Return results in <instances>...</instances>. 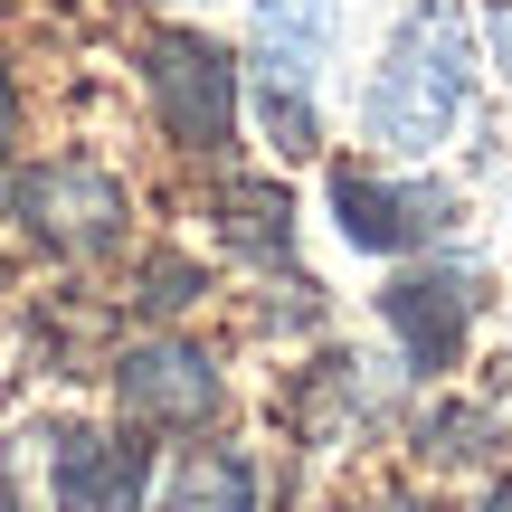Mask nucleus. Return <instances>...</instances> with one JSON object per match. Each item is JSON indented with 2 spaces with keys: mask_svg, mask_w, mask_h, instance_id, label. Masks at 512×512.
Returning <instances> with one entry per match:
<instances>
[{
  "mask_svg": "<svg viewBox=\"0 0 512 512\" xmlns=\"http://www.w3.org/2000/svg\"><path fill=\"white\" fill-rule=\"evenodd\" d=\"M465 95H475V38H465L456 0H427V10L399 19L380 76H370V143L380 152H437L446 133L465 124Z\"/></svg>",
  "mask_w": 512,
  "mask_h": 512,
  "instance_id": "obj_1",
  "label": "nucleus"
},
{
  "mask_svg": "<svg viewBox=\"0 0 512 512\" xmlns=\"http://www.w3.org/2000/svg\"><path fill=\"white\" fill-rule=\"evenodd\" d=\"M0 209H10V228L29 247L67 256V266H86V256H114L133 228V200L124 181H114L105 162H76V152H57V162H29L10 171V190H0Z\"/></svg>",
  "mask_w": 512,
  "mask_h": 512,
  "instance_id": "obj_2",
  "label": "nucleus"
},
{
  "mask_svg": "<svg viewBox=\"0 0 512 512\" xmlns=\"http://www.w3.org/2000/svg\"><path fill=\"white\" fill-rule=\"evenodd\" d=\"M143 86H152V114H162V133L181 152L219 162V152L238 143V67H228L219 38H200V29H152L143 38Z\"/></svg>",
  "mask_w": 512,
  "mask_h": 512,
  "instance_id": "obj_3",
  "label": "nucleus"
},
{
  "mask_svg": "<svg viewBox=\"0 0 512 512\" xmlns=\"http://www.w3.org/2000/svg\"><path fill=\"white\" fill-rule=\"evenodd\" d=\"M114 399H124L133 427H209L219 418V361L200 342L152 332V342H133L114 361Z\"/></svg>",
  "mask_w": 512,
  "mask_h": 512,
  "instance_id": "obj_4",
  "label": "nucleus"
},
{
  "mask_svg": "<svg viewBox=\"0 0 512 512\" xmlns=\"http://www.w3.org/2000/svg\"><path fill=\"white\" fill-rule=\"evenodd\" d=\"M152 446L105 437V427H57L48 437V512H143Z\"/></svg>",
  "mask_w": 512,
  "mask_h": 512,
  "instance_id": "obj_5",
  "label": "nucleus"
},
{
  "mask_svg": "<svg viewBox=\"0 0 512 512\" xmlns=\"http://www.w3.org/2000/svg\"><path fill=\"white\" fill-rule=\"evenodd\" d=\"M332 228L361 256H399V247H427L446 228V200L427 181H380L370 162H342L332 171Z\"/></svg>",
  "mask_w": 512,
  "mask_h": 512,
  "instance_id": "obj_6",
  "label": "nucleus"
},
{
  "mask_svg": "<svg viewBox=\"0 0 512 512\" xmlns=\"http://www.w3.org/2000/svg\"><path fill=\"white\" fill-rule=\"evenodd\" d=\"M380 323L399 332L418 380H446V370L465 361V332H475V285H465V275H399V285L380 294Z\"/></svg>",
  "mask_w": 512,
  "mask_h": 512,
  "instance_id": "obj_7",
  "label": "nucleus"
},
{
  "mask_svg": "<svg viewBox=\"0 0 512 512\" xmlns=\"http://www.w3.org/2000/svg\"><path fill=\"white\" fill-rule=\"evenodd\" d=\"M162 512H256V465L238 446H200V456L162 484Z\"/></svg>",
  "mask_w": 512,
  "mask_h": 512,
  "instance_id": "obj_8",
  "label": "nucleus"
},
{
  "mask_svg": "<svg viewBox=\"0 0 512 512\" xmlns=\"http://www.w3.org/2000/svg\"><path fill=\"white\" fill-rule=\"evenodd\" d=\"M427 446H437L446 465H475L484 446H494V418H484V408H437V418H427Z\"/></svg>",
  "mask_w": 512,
  "mask_h": 512,
  "instance_id": "obj_9",
  "label": "nucleus"
},
{
  "mask_svg": "<svg viewBox=\"0 0 512 512\" xmlns=\"http://www.w3.org/2000/svg\"><path fill=\"white\" fill-rule=\"evenodd\" d=\"M475 512H512V475H503V484H484V503H475Z\"/></svg>",
  "mask_w": 512,
  "mask_h": 512,
  "instance_id": "obj_10",
  "label": "nucleus"
},
{
  "mask_svg": "<svg viewBox=\"0 0 512 512\" xmlns=\"http://www.w3.org/2000/svg\"><path fill=\"white\" fill-rule=\"evenodd\" d=\"M0 512H19V503H10V475H0Z\"/></svg>",
  "mask_w": 512,
  "mask_h": 512,
  "instance_id": "obj_11",
  "label": "nucleus"
}]
</instances>
